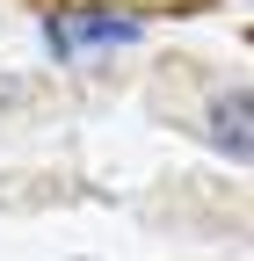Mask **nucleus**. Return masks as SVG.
Masks as SVG:
<instances>
[{
	"instance_id": "1",
	"label": "nucleus",
	"mask_w": 254,
	"mask_h": 261,
	"mask_svg": "<svg viewBox=\"0 0 254 261\" xmlns=\"http://www.w3.org/2000/svg\"><path fill=\"white\" fill-rule=\"evenodd\" d=\"M204 138L225 152V160H254V94L247 87H225L204 109Z\"/></svg>"
},
{
	"instance_id": "2",
	"label": "nucleus",
	"mask_w": 254,
	"mask_h": 261,
	"mask_svg": "<svg viewBox=\"0 0 254 261\" xmlns=\"http://www.w3.org/2000/svg\"><path fill=\"white\" fill-rule=\"evenodd\" d=\"M138 22L131 15H80V22H51V44L73 51V44H131Z\"/></svg>"
},
{
	"instance_id": "3",
	"label": "nucleus",
	"mask_w": 254,
	"mask_h": 261,
	"mask_svg": "<svg viewBox=\"0 0 254 261\" xmlns=\"http://www.w3.org/2000/svg\"><path fill=\"white\" fill-rule=\"evenodd\" d=\"M8 102H22V80H15V73H0V109H8Z\"/></svg>"
}]
</instances>
